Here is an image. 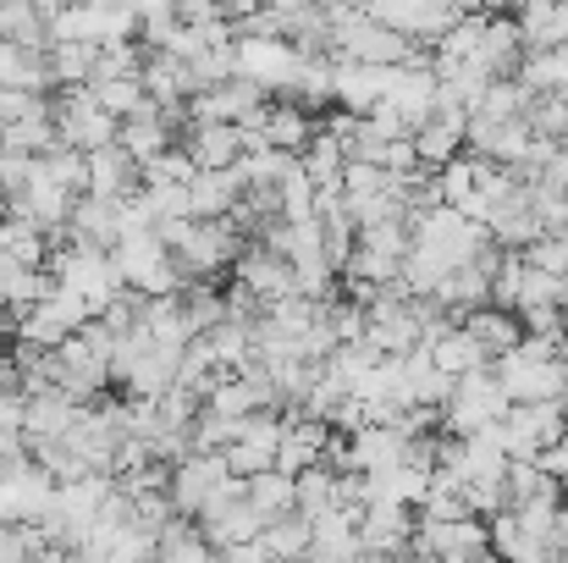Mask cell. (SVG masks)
I'll return each instance as SVG.
<instances>
[{
  "mask_svg": "<svg viewBox=\"0 0 568 563\" xmlns=\"http://www.w3.org/2000/svg\"><path fill=\"white\" fill-rule=\"evenodd\" d=\"M33 563H78V559H72V553H61V547H39Z\"/></svg>",
  "mask_w": 568,
  "mask_h": 563,
  "instance_id": "34",
  "label": "cell"
},
{
  "mask_svg": "<svg viewBox=\"0 0 568 563\" xmlns=\"http://www.w3.org/2000/svg\"><path fill=\"white\" fill-rule=\"evenodd\" d=\"M89 161V188L83 193H94V199H133L139 188H144V167L122 150V144H111V150H94V155H83Z\"/></svg>",
  "mask_w": 568,
  "mask_h": 563,
  "instance_id": "14",
  "label": "cell"
},
{
  "mask_svg": "<svg viewBox=\"0 0 568 563\" xmlns=\"http://www.w3.org/2000/svg\"><path fill=\"white\" fill-rule=\"evenodd\" d=\"M232 277H237V288H248L260 299V310L293 299V265L282 254H271L265 243H243V254L232 260Z\"/></svg>",
  "mask_w": 568,
  "mask_h": 563,
  "instance_id": "7",
  "label": "cell"
},
{
  "mask_svg": "<svg viewBox=\"0 0 568 563\" xmlns=\"http://www.w3.org/2000/svg\"><path fill=\"white\" fill-rule=\"evenodd\" d=\"M276 210H282V221H315V183L298 167L276 183Z\"/></svg>",
  "mask_w": 568,
  "mask_h": 563,
  "instance_id": "30",
  "label": "cell"
},
{
  "mask_svg": "<svg viewBox=\"0 0 568 563\" xmlns=\"http://www.w3.org/2000/svg\"><path fill=\"white\" fill-rule=\"evenodd\" d=\"M178 150L193 161V172H232L243 161V144H237V128H183L178 133Z\"/></svg>",
  "mask_w": 568,
  "mask_h": 563,
  "instance_id": "15",
  "label": "cell"
},
{
  "mask_svg": "<svg viewBox=\"0 0 568 563\" xmlns=\"http://www.w3.org/2000/svg\"><path fill=\"white\" fill-rule=\"evenodd\" d=\"M464 128H469L464 111L436 105V111L414 128V155H419V167H425V172H442L447 161H458V155H464Z\"/></svg>",
  "mask_w": 568,
  "mask_h": 563,
  "instance_id": "10",
  "label": "cell"
},
{
  "mask_svg": "<svg viewBox=\"0 0 568 563\" xmlns=\"http://www.w3.org/2000/svg\"><path fill=\"white\" fill-rule=\"evenodd\" d=\"M232 475H226V464H221V453H189L183 464H172V481H166V503H172V514L178 520H199L215 497H221V486H226Z\"/></svg>",
  "mask_w": 568,
  "mask_h": 563,
  "instance_id": "4",
  "label": "cell"
},
{
  "mask_svg": "<svg viewBox=\"0 0 568 563\" xmlns=\"http://www.w3.org/2000/svg\"><path fill=\"white\" fill-rule=\"evenodd\" d=\"M530 100H536V94H530L519 78H503V83L486 89V100H480L475 117H480V122H519V117L530 111Z\"/></svg>",
  "mask_w": 568,
  "mask_h": 563,
  "instance_id": "29",
  "label": "cell"
},
{
  "mask_svg": "<svg viewBox=\"0 0 568 563\" xmlns=\"http://www.w3.org/2000/svg\"><path fill=\"white\" fill-rule=\"evenodd\" d=\"M116 271H122V288L139 293V299H178L183 293V277L172 265V254L161 249L155 232H128L116 249H111Z\"/></svg>",
  "mask_w": 568,
  "mask_h": 563,
  "instance_id": "2",
  "label": "cell"
},
{
  "mask_svg": "<svg viewBox=\"0 0 568 563\" xmlns=\"http://www.w3.org/2000/svg\"><path fill=\"white\" fill-rule=\"evenodd\" d=\"M508 409H514V403L503 398L497 375L475 371V375H464V381L453 386V398H447V409H442L436 431H442V436H453V442H464V436H486V431H497V425H503V414H508Z\"/></svg>",
  "mask_w": 568,
  "mask_h": 563,
  "instance_id": "1",
  "label": "cell"
},
{
  "mask_svg": "<svg viewBox=\"0 0 568 563\" xmlns=\"http://www.w3.org/2000/svg\"><path fill=\"white\" fill-rule=\"evenodd\" d=\"M381 172H386L392 183H403V178H414V172H419V155H414V139H392V144L381 150Z\"/></svg>",
  "mask_w": 568,
  "mask_h": 563,
  "instance_id": "33",
  "label": "cell"
},
{
  "mask_svg": "<svg viewBox=\"0 0 568 563\" xmlns=\"http://www.w3.org/2000/svg\"><path fill=\"white\" fill-rule=\"evenodd\" d=\"M414 509H403V503H386L376 497L365 514H359V547H371V553H386V559H397V553H408V542H414Z\"/></svg>",
  "mask_w": 568,
  "mask_h": 563,
  "instance_id": "11",
  "label": "cell"
},
{
  "mask_svg": "<svg viewBox=\"0 0 568 563\" xmlns=\"http://www.w3.org/2000/svg\"><path fill=\"white\" fill-rule=\"evenodd\" d=\"M332 509H343V503H337V470L315 464V470L293 475V514H298V520L315 525V520L332 514Z\"/></svg>",
  "mask_w": 568,
  "mask_h": 563,
  "instance_id": "22",
  "label": "cell"
},
{
  "mask_svg": "<svg viewBox=\"0 0 568 563\" xmlns=\"http://www.w3.org/2000/svg\"><path fill=\"white\" fill-rule=\"evenodd\" d=\"M519 260H525L530 271H547V277L568 282V232H547V238H541V243H530Z\"/></svg>",
  "mask_w": 568,
  "mask_h": 563,
  "instance_id": "31",
  "label": "cell"
},
{
  "mask_svg": "<svg viewBox=\"0 0 568 563\" xmlns=\"http://www.w3.org/2000/svg\"><path fill=\"white\" fill-rule=\"evenodd\" d=\"M243 497H248V509H254L265 525H276V520L293 514V481H287L282 470H265V475L243 481Z\"/></svg>",
  "mask_w": 568,
  "mask_h": 563,
  "instance_id": "26",
  "label": "cell"
},
{
  "mask_svg": "<svg viewBox=\"0 0 568 563\" xmlns=\"http://www.w3.org/2000/svg\"><path fill=\"white\" fill-rule=\"evenodd\" d=\"M343 167H348L343 144L326 133V122H315V133H310V144H304V155H298V172H304L315 188H337Z\"/></svg>",
  "mask_w": 568,
  "mask_h": 563,
  "instance_id": "24",
  "label": "cell"
},
{
  "mask_svg": "<svg viewBox=\"0 0 568 563\" xmlns=\"http://www.w3.org/2000/svg\"><path fill=\"white\" fill-rule=\"evenodd\" d=\"M67 232H72L78 243H89V249L111 254V249L122 243V204H116V199L78 193V199H72V221H67Z\"/></svg>",
  "mask_w": 568,
  "mask_h": 563,
  "instance_id": "13",
  "label": "cell"
},
{
  "mask_svg": "<svg viewBox=\"0 0 568 563\" xmlns=\"http://www.w3.org/2000/svg\"><path fill=\"white\" fill-rule=\"evenodd\" d=\"M491 375H497V386H503L508 403H558V398H568V381H564V371H558V360L508 354V360L491 365Z\"/></svg>",
  "mask_w": 568,
  "mask_h": 563,
  "instance_id": "5",
  "label": "cell"
},
{
  "mask_svg": "<svg viewBox=\"0 0 568 563\" xmlns=\"http://www.w3.org/2000/svg\"><path fill=\"white\" fill-rule=\"evenodd\" d=\"M403 448H408V436H397L386 425H365V431L348 436V470L343 475H386V470L403 464Z\"/></svg>",
  "mask_w": 568,
  "mask_h": 563,
  "instance_id": "16",
  "label": "cell"
},
{
  "mask_svg": "<svg viewBox=\"0 0 568 563\" xmlns=\"http://www.w3.org/2000/svg\"><path fill=\"white\" fill-rule=\"evenodd\" d=\"M304 563H337V559H326V553H310V559H304Z\"/></svg>",
  "mask_w": 568,
  "mask_h": 563,
  "instance_id": "35",
  "label": "cell"
},
{
  "mask_svg": "<svg viewBox=\"0 0 568 563\" xmlns=\"http://www.w3.org/2000/svg\"><path fill=\"white\" fill-rule=\"evenodd\" d=\"M83 89H89V100H94L105 117H116V122H128V117L144 105L139 78H94V83H83Z\"/></svg>",
  "mask_w": 568,
  "mask_h": 563,
  "instance_id": "28",
  "label": "cell"
},
{
  "mask_svg": "<svg viewBox=\"0 0 568 563\" xmlns=\"http://www.w3.org/2000/svg\"><path fill=\"white\" fill-rule=\"evenodd\" d=\"M514 28H519L525 56L558 50V44H568V6H519L514 11Z\"/></svg>",
  "mask_w": 568,
  "mask_h": 563,
  "instance_id": "20",
  "label": "cell"
},
{
  "mask_svg": "<svg viewBox=\"0 0 568 563\" xmlns=\"http://www.w3.org/2000/svg\"><path fill=\"white\" fill-rule=\"evenodd\" d=\"M193 178H199V172H193V161L183 155V150H178V144L144 167V188H189Z\"/></svg>",
  "mask_w": 568,
  "mask_h": 563,
  "instance_id": "32",
  "label": "cell"
},
{
  "mask_svg": "<svg viewBox=\"0 0 568 563\" xmlns=\"http://www.w3.org/2000/svg\"><path fill=\"white\" fill-rule=\"evenodd\" d=\"M33 183H50V188H61V193H83L89 188V161L78 155V150H50V155H39L33 161Z\"/></svg>",
  "mask_w": 568,
  "mask_h": 563,
  "instance_id": "27",
  "label": "cell"
},
{
  "mask_svg": "<svg viewBox=\"0 0 568 563\" xmlns=\"http://www.w3.org/2000/svg\"><path fill=\"white\" fill-rule=\"evenodd\" d=\"M83 403H72L67 392H39V398H22V442H61L72 431Z\"/></svg>",
  "mask_w": 568,
  "mask_h": 563,
  "instance_id": "19",
  "label": "cell"
},
{
  "mask_svg": "<svg viewBox=\"0 0 568 563\" xmlns=\"http://www.w3.org/2000/svg\"><path fill=\"white\" fill-rule=\"evenodd\" d=\"M265 100H271V94H265L260 83L232 78V83L204 89L199 100H189V122L193 128H243V122H254V111H260Z\"/></svg>",
  "mask_w": 568,
  "mask_h": 563,
  "instance_id": "6",
  "label": "cell"
},
{
  "mask_svg": "<svg viewBox=\"0 0 568 563\" xmlns=\"http://www.w3.org/2000/svg\"><path fill=\"white\" fill-rule=\"evenodd\" d=\"M116 144H122V150H128L139 167H150L155 155H166V150H172V122H166V111L144 100V105H139V111H133V117L116 128Z\"/></svg>",
  "mask_w": 568,
  "mask_h": 563,
  "instance_id": "17",
  "label": "cell"
},
{
  "mask_svg": "<svg viewBox=\"0 0 568 563\" xmlns=\"http://www.w3.org/2000/svg\"><path fill=\"white\" fill-rule=\"evenodd\" d=\"M458 332H464L491 365L508 360V354L525 343V326H519V315H508V310H475V315L458 321Z\"/></svg>",
  "mask_w": 568,
  "mask_h": 563,
  "instance_id": "18",
  "label": "cell"
},
{
  "mask_svg": "<svg viewBox=\"0 0 568 563\" xmlns=\"http://www.w3.org/2000/svg\"><path fill=\"white\" fill-rule=\"evenodd\" d=\"M254 547H260V559H276V563H304V559H310V547H315V536H310V520H298V514H287V520H276V525H265Z\"/></svg>",
  "mask_w": 568,
  "mask_h": 563,
  "instance_id": "25",
  "label": "cell"
},
{
  "mask_svg": "<svg viewBox=\"0 0 568 563\" xmlns=\"http://www.w3.org/2000/svg\"><path fill=\"white\" fill-rule=\"evenodd\" d=\"M243 128H254L260 139H265V150H276V155H304V144H310V133H315V122L298 111V105H282V100H265L260 111H254V122H243Z\"/></svg>",
  "mask_w": 568,
  "mask_h": 563,
  "instance_id": "12",
  "label": "cell"
},
{
  "mask_svg": "<svg viewBox=\"0 0 568 563\" xmlns=\"http://www.w3.org/2000/svg\"><path fill=\"white\" fill-rule=\"evenodd\" d=\"M425 354H430V365L447 375V381H464V375H475V371H491V360H486V354H480V349L458 332V326H447V332H442Z\"/></svg>",
  "mask_w": 568,
  "mask_h": 563,
  "instance_id": "23",
  "label": "cell"
},
{
  "mask_svg": "<svg viewBox=\"0 0 568 563\" xmlns=\"http://www.w3.org/2000/svg\"><path fill=\"white\" fill-rule=\"evenodd\" d=\"M293 67H298V50L293 44H282V39H237V78H248V83H260L265 94L276 89H287L293 83Z\"/></svg>",
  "mask_w": 568,
  "mask_h": 563,
  "instance_id": "8",
  "label": "cell"
},
{
  "mask_svg": "<svg viewBox=\"0 0 568 563\" xmlns=\"http://www.w3.org/2000/svg\"><path fill=\"white\" fill-rule=\"evenodd\" d=\"M243 204V183L232 172H199L189 183V210L193 221H226Z\"/></svg>",
  "mask_w": 568,
  "mask_h": 563,
  "instance_id": "21",
  "label": "cell"
},
{
  "mask_svg": "<svg viewBox=\"0 0 568 563\" xmlns=\"http://www.w3.org/2000/svg\"><path fill=\"white\" fill-rule=\"evenodd\" d=\"M282 448H276V470L293 481V475H304V470H315L321 459H326V448H332V425H321V420H304L298 409H282Z\"/></svg>",
  "mask_w": 568,
  "mask_h": 563,
  "instance_id": "9",
  "label": "cell"
},
{
  "mask_svg": "<svg viewBox=\"0 0 568 563\" xmlns=\"http://www.w3.org/2000/svg\"><path fill=\"white\" fill-rule=\"evenodd\" d=\"M50 128H55V139H61V150H78V155H94V150H111L116 144V117H105L94 100H89V89H61L55 100H50Z\"/></svg>",
  "mask_w": 568,
  "mask_h": 563,
  "instance_id": "3",
  "label": "cell"
}]
</instances>
